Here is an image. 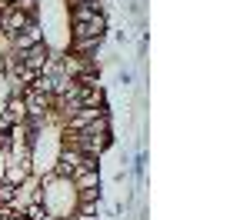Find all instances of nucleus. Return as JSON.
<instances>
[{
    "label": "nucleus",
    "instance_id": "f257e3e1",
    "mask_svg": "<svg viewBox=\"0 0 250 220\" xmlns=\"http://www.w3.org/2000/svg\"><path fill=\"white\" fill-rule=\"evenodd\" d=\"M97 14H104V10H100V0H97V3H74V7H70V23L94 20Z\"/></svg>",
    "mask_w": 250,
    "mask_h": 220
},
{
    "label": "nucleus",
    "instance_id": "f03ea898",
    "mask_svg": "<svg viewBox=\"0 0 250 220\" xmlns=\"http://www.w3.org/2000/svg\"><path fill=\"white\" fill-rule=\"evenodd\" d=\"M10 54H14V43H10V37H7V34H0V60H7Z\"/></svg>",
    "mask_w": 250,
    "mask_h": 220
}]
</instances>
